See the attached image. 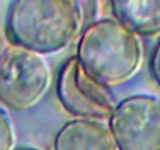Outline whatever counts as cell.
<instances>
[{"label": "cell", "mask_w": 160, "mask_h": 150, "mask_svg": "<svg viewBox=\"0 0 160 150\" xmlns=\"http://www.w3.org/2000/svg\"><path fill=\"white\" fill-rule=\"evenodd\" d=\"M55 92L63 110L74 119L108 120L116 105L112 89L88 75L75 55L61 64Z\"/></svg>", "instance_id": "277c9868"}, {"label": "cell", "mask_w": 160, "mask_h": 150, "mask_svg": "<svg viewBox=\"0 0 160 150\" xmlns=\"http://www.w3.org/2000/svg\"><path fill=\"white\" fill-rule=\"evenodd\" d=\"M82 0H11L5 16V36L11 45L39 55L68 49L85 27Z\"/></svg>", "instance_id": "6da1fadb"}, {"label": "cell", "mask_w": 160, "mask_h": 150, "mask_svg": "<svg viewBox=\"0 0 160 150\" xmlns=\"http://www.w3.org/2000/svg\"><path fill=\"white\" fill-rule=\"evenodd\" d=\"M113 19L140 38H160V0H108Z\"/></svg>", "instance_id": "52a82bcc"}, {"label": "cell", "mask_w": 160, "mask_h": 150, "mask_svg": "<svg viewBox=\"0 0 160 150\" xmlns=\"http://www.w3.org/2000/svg\"><path fill=\"white\" fill-rule=\"evenodd\" d=\"M75 58L82 69L102 85L113 88L132 80L144 59L141 38L113 17L88 22L80 31Z\"/></svg>", "instance_id": "7a4b0ae2"}, {"label": "cell", "mask_w": 160, "mask_h": 150, "mask_svg": "<svg viewBox=\"0 0 160 150\" xmlns=\"http://www.w3.org/2000/svg\"><path fill=\"white\" fill-rule=\"evenodd\" d=\"M16 150H39V148H33V147H22V148H16Z\"/></svg>", "instance_id": "8fae6325"}, {"label": "cell", "mask_w": 160, "mask_h": 150, "mask_svg": "<svg viewBox=\"0 0 160 150\" xmlns=\"http://www.w3.org/2000/svg\"><path fill=\"white\" fill-rule=\"evenodd\" d=\"M13 145H14L13 124L5 110L0 108V150H13Z\"/></svg>", "instance_id": "ba28073f"}, {"label": "cell", "mask_w": 160, "mask_h": 150, "mask_svg": "<svg viewBox=\"0 0 160 150\" xmlns=\"http://www.w3.org/2000/svg\"><path fill=\"white\" fill-rule=\"evenodd\" d=\"M5 47H7V36H5V33L0 31V55L5 50Z\"/></svg>", "instance_id": "30bf717a"}, {"label": "cell", "mask_w": 160, "mask_h": 150, "mask_svg": "<svg viewBox=\"0 0 160 150\" xmlns=\"http://www.w3.org/2000/svg\"><path fill=\"white\" fill-rule=\"evenodd\" d=\"M52 150H118V147L104 120L72 119L58 128Z\"/></svg>", "instance_id": "8992f818"}, {"label": "cell", "mask_w": 160, "mask_h": 150, "mask_svg": "<svg viewBox=\"0 0 160 150\" xmlns=\"http://www.w3.org/2000/svg\"><path fill=\"white\" fill-rule=\"evenodd\" d=\"M149 73H151V78L154 80V83L160 88V38L157 41V44L154 45L151 56H149Z\"/></svg>", "instance_id": "9c48e42d"}, {"label": "cell", "mask_w": 160, "mask_h": 150, "mask_svg": "<svg viewBox=\"0 0 160 150\" xmlns=\"http://www.w3.org/2000/svg\"><path fill=\"white\" fill-rule=\"evenodd\" d=\"M107 125L118 150H160V99L129 96L115 105Z\"/></svg>", "instance_id": "5b68a950"}, {"label": "cell", "mask_w": 160, "mask_h": 150, "mask_svg": "<svg viewBox=\"0 0 160 150\" xmlns=\"http://www.w3.org/2000/svg\"><path fill=\"white\" fill-rule=\"evenodd\" d=\"M52 85L46 58L32 50L7 45L0 55V103L21 113L38 105Z\"/></svg>", "instance_id": "3957f363"}]
</instances>
